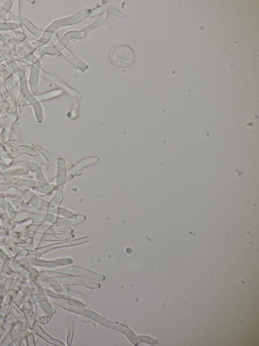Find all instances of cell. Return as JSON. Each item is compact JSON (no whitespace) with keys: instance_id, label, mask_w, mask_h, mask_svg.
I'll return each mask as SVG.
<instances>
[{"instance_id":"obj_1","label":"cell","mask_w":259,"mask_h":346,"mask_svg":"<svg viewBox=\"0 0 259 346\" xmlns=\"http://www.w3.org/2000/svg\"><path fill=\"white\" fill-rule=\"evenodd\" d=\"M135 57L133 49L128 46L120 45L115 47L112 52L111 60L117 66H124L131 64Z\"/></svg>"}]
</instances>
